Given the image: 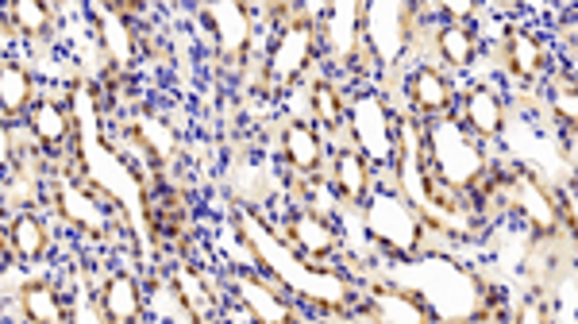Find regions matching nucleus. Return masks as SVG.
<instances>
[{"label":"nucleus","mask_w":578,"mask_h":324,"mask_svg":"<svg viewBox=\"0 0 578 324\" xmlns=\"http://www.w3.org/2000/svg\"><path fill=\"white\" fill-rule=\"evenodd\" d=\"M200 16H205V23L213 28L216 43H221V58L228 66H239L243 55H247L251 47V12L247 4H236V0H224V4H213V0H205V4H197Z\"/></svg>","instance_id":"6e6552de"},{"label":"nucleus","mask_w":578,"mask_h":324,"mask_svg":"<svg viewBox=\"0 0 578 324\" xmlns=\"http://www.w3.org/2000/svg\"><path fill=\"white\" fill-rule=\"evenodd\" d=\"M463 112L479 136L490 139L501 131V101L493 94H486V89H471V94L463 97Z\"/></svg>","instance_id":"5701e85b"},{"label":"nucleus","mask_w":578,"mask_h":324,"mask_svg":"<svg viewBox=\"0 0 578 324\" xmlns=\"http://www.w3.org/2000/svg\"><path fill=\"white\" fill-rule=\"evenodd\" d=\"M556 112H559V120L567 124V128H575V116H578V108H575V94L567 89V94H559L556 97Z\"/></svg>","instance_id":"2f4dec72"},{"label":"nucleus","mask_w":578,"mask_h":324,"mask_svg":"<svg viewBox=\"0 0 578 324\" xmlns=\"http://www.w3.org/2000/svg\"><path fill=\"white\" fill-rule=\"evenodd\" d=\"M409 101H413L421 112H429V116H440V112H448L451 101H455V94H451V86H448V78L443 73H435V70H417L413 73V81H409Z\"/></svg>","instance_id":"2eb2a0df"},{"label":"nucleus","mask_w":578,"mask_h":324,"mask_svg":"<svg viewBox=\"0 0 578 324\" xmlns=\"http://www.w3.org/2000/svg\"><path fill=\"white\" fill-rule=\"evenodd\" d=\"M236 228H239L243 244L251 247V255H255L274 278H282L290 289H297L301 297L324 305V310H343V305H347V282L336 278V274H329V271H308L305 263H301V255L282 244V239L274 236L258 216L239 209Z\"/></svg>","instance_id":"f03ea898"},{"label":"nucleus","mask_w":578,"mask_h":324,"mask_svg":"<svg viewBox=\"0 0 578 324\" xmlns=\"http://www.w3.org/2000/svg\"><path fill=\"white\" fill-rule=\"evenodd\" d=\"M0 101H4V116H20L31 105V78L12 58L0 66Z\"/></svg>","instance_id":"412c9836"},{"label":"nucleus","mask_w":578,"mask_h":324,"mask_svg":"<svg viewBox=\"0 0 578 324\" xmlns=\"http://www.w3.org/2000/svg\"><path fill=\"white\" fill-rule=\"evenodd\" d=\"M174 289H178L189 321H213L216 317V297L208 294V286L200 274H193L189 267H178L174 271Z\"/></svg>","instance_id":"a211bd4d"},{"label":"nucleus","mask_w":578,"mask_h":324,"mask_svg":"<svg viewBox=\"0 0 578 324\" xmlns=\"http://www.w3.org/2000/svg\"><path fill=\"white\" fill-rule=\"evenodd\" d=\"M351 128H355V139L374 163H390L393 151H398V131H393L390 108H385L382 97L366 94L351 105Z\"/></svg>","instance_id":"0eeeda50"},{"label":"nucleus","mask_w":578,"mask_h":324,"mask_svg":"<svg viewBox=\"0 0 578 324\" xmlns=\"http://www.w3.org/2000/svg\"><path fill=\"white\" fill-rule=\"evenodd\" d=\"M8 244L16 247L20 259H43L47 252V224L39 216H16L8 228Z\"/></svg>","instance_id":"4be33fe9"},{"label":"nucleus","mask_w":578,"mask_h":324,"mask_svg":"<svg viewBox=\"0 0 578 324\" xmlns=\"http://www.w3.org/2000/svg\"><path fill=\"white\" fill-rule=\"evenodd\" d=\"M136 136H139V144H144L158 163H170L174 151H178V139H174V131L166 128L158 116H150V112L136 116Z\"/></svg>","instance_id":"b1692460"},{"label":"nucleus","mask_w":578,"mask_h":324,"mask_svg":"<svg viewBox=\"0 0 578 324\" xmlns=\"http://www.w3.org/2000/svg\"><path fill=\"white\" fill-rule=\"evenodd\" d=\"M78 120H81V131H78L81 166H86L89 178L120 205V213L128 216V224L139 232V244H144V252H147L150 247V202H147L144 186L136 181V174L116 159V151H108L105 139L97 136V116H94V101H89V89H78Z\"/></svg>","instance_id":"f257e3e1"},{"label":"nucleus","mask_w":578,"mask_h":324,"mask_svg":"<svg viewBox=\"0 0 578 324\" xmlns=\"http://www.w3.org/2000/svg\"><path fill=\"white\" fill-rule=\"evenodd\" d=\"M31 128H36L39 144L47 147V151H58V144L66 139V131H70V124H66L62 108L50 105V101H39L31 108Z\"/></svg>","instance_id":"393cba45"},{"label":"nucleus","mask_w":578,"mask_h":324,"mask_svg":"<svg viewBox=\"0 0 578 324\" xmlns=\"http://www.w3.org/2000/svg\"><path fill=\"white\" fill-rule=\"evenodd\" d=\"M506 62H509V70H513L517 78L536 81L543 70H548V51H543V43L536 36L513 28L509 31V39H506Z\"/></svg>","instance_id":"f8f14e48"},{"label":"nucleus","mask_w":578,"mask_h":324,"mask_svg":"<svg viewBox=\"0 0 578 324\" xmlns=\"http://www.w3.org/2000/svg\"><path fill=\"white\" fill-rule=\"evenodd\" d=\"M23 313H28L31 321H62V305H58V294L43 282H36V286H23Z\"/></svg>","instance_id":"cd10ccee"},{"label":"nucleus","mask_w":578,"mask_h":324,"mask_svg":"<svg viewBox=\"0 0 578 324\" xmlns=\"http://www.w3.org/2000/svg\"><path fill=\"white\" fill-rule=\"evenodd\" d=\"M282 147H286L290 170L305 174V178L321 174L324 147H321V139H316V131L308 128V124H290V128H286V139H282Z\"/></svg>","instance_id":"ddd939ff"},{"label":"nucleus","mask_w":578,"mask_h":324,"mask_svg":"<svg viewBox=\"0 0 578 324\" xmlns=\"http://www.w3.org/2000/svg\"><path fill=\"white\" fill-rule=\"evenodd\" d=\"M409 278L417 282V294L429 297L432 310L448 321H467L474 313V282L448 263H417L409 267Z\"/></svg>","instance_id":"20e7f679"},{"label":"nucleus","mask_w":578,"mask_h":324,"mask_svg":"<svg viewBox=\"0 0 578 324\" xmlns=\"http://www.w3.org/2000/svg\"><path fill=\"white\" fill-rule=\"evenodd\" d=\"M100 310H105L108 321L124 324V321H139L144 317V297H139V286L131 278H112L100 294Z\"/></svg>","instance_id":"f3484780"},{"label":"nucleus","mask_w":578,"mask_h":324,"mask_svg":"<svg viewBox=\"0 0 578 324\" xmlns=\"http://www.w3.org/2000/svg\"><path fill=\"white\" fill-rule=\"evenodd\" d=\"M308 58H313V23L297 20L282 31L271 58H266V81H297Z\"/></svg>","instance_id":"1a4fd4ad"},{"label":"nucleus","mask_w":578,"mask_h":324,"mask_svg":"<svg viewBox=\"0 0 578 324\" xmlns=\"http://www.w3.org/2000/svg\"><path fill=\"white\" fill-rule=\"evenodd\" d=\"M313 112L321 116V124H329V128H340L343 101H340V94L329 86V81H316V86H313Z\"/></svg>","instance_id":"c756f323"},{"label":"nucleus","mask_w":578,"mask_h":324,"mask_svg":"<svg viewBox=\"0 0 578 324\" xmlns=\"http://www.w3.org/2000/svg\"><path fill=\"white\" fill-rule=\"evenodd\" d=\"M506 189H509V202H513L517 209L529 216L536 228H540V232L556 228V205H551L548 189H543L540 181L532 178V174L513 170V174H509V181H506Z\"/></svg>","instance_id":"9b49d317"},{"label":"nucleus","mask_w":578,"mask_h":324,"mask_svg":"<svg viewBox=\"0 0 578 324\" xmlns=\"http://www.w3.org/2000/svg\"><path fill=\"white\" fill-rule=\"evenodd\" d=\"M359 28H363V4H351V0H340L329 12V39L336 47L340 58H351L359 51Z\"/></svg>","instance_id":"dca6fc26"},{"label":"nucleus","mask_w":578,"mask_h":324,"mask_svg":"<svg viewBox=\"0 0 578 324\" xmlns=\"http://www.w3.org/2000/svg\"><path fill=\"white\" fill-rule=\"evenodd\" d=\"M236 289H239V297L247 302V310L255 313L258 321H271V324L290 321L286 302H278V297H274L271 289H266L258 278H251V274H239V278H236Z\"/></svg>","instance_id":"6ab92c4d"},{"label":"nucleus","mask_w":578,"mask_h":324,"mask_svg":"<svg viewBox=\"0 0 578 324\" xmlns=\"http://www.w3.org/2000/svg\"><path fill=\"white\" fill-rule=\"evenodd\" d=\"M58 194V209H62V216L70 224H78L81 232H89L94 239H108V220H105V209L94 202V197L86 194V189H78L70 181V174H62L55 186Z\"/></svg>","instance_id":"9d476101"},{"label":"nucleus","mask_w":578,"mask_h":324,"mask_svg":"<svg viewBox=\"0 0 578 324\" xmlns=\"http://www.w3.org/2000/svg\"><path fill=\"white\" fill-rule=\"evenodd\" d=\"M290 236H293V244H297L305 255H332L340 247L332 224L324 220V216H313V213H297V216H293V220H290Z\"/></svg>","instance_id":"4468645a"},{"label":"nucleus","mask_w":578,"mask_h":324,"mask_svg":"<svg viewBox=\"0 0 578 324\" xmlns=\"http://www.w3.org/2000/svg\"><path fill=\"white\" fill-rule=\"evenodd\" d=\"M435 47H440L443 62L451 66H471L474 58V36L467 28H459V23H448V28H440V36H435Z\"/></svg>","instance_id":"bb28decb"},{"label":"nucleus","mask_w":578,"mask_h":324,"mask_svg":"<svg viewBox=\"0 0 578 324\" xmlns=\"http://www.w3.org/2000/svg\"><path fill=\"white\" fill-rule=\"evenodd\" d=\"M421 224H424V216L393 194L374 197L371 209H366V228L401 255H413L417 247H421Z\"/></svg>","instance_id":"39448f33"},{"label":"nucleus","mask_w":578,"mask_h":324,"mask_svg":"<svg viewBox=\"0 0 578 324\" xmlns=\"http://www.w3.org/2000/svg\"><path fill=\"white\" fill-rule=\"evenodd\" d=\"M429 151L440 181L459 194H471L486 178V155L467 139V131L455 120H435L429 128Z\"/></svg>","instance_id":"7ed1b4c3"},{"label":"nucleus","mask_w":578,"mask_h":324,"mask_svg":"<svg viewBox=\"0 0 578 324\" xmlns=\"http://www.w3.org/2000/svg\"><path fill=\"white\" fill-rule=\"evenodd\" d=\"M97 23H100V36H105V51L116 58V62H128L131 55V31L128 23L120 20V16L112 12V8L97 4Z\"/></svg>","instance_id":"a878e982"},{"label":"nucleus","mask_w":578,"mask_h":324,"mask_svg":"<svg viewBox=\"0 0 578 324\" xmlns=\"http://www.w3.org/2000/svg\"><path fill=\"white\" fill-rule=\"evenodd\" d=\"M374 305H379L382 321H429V313L405 294H379L374 297Z\"/></svg>","instance_id":"c85d7f7f"},{"label":"nucleus","mask_w":578,"mask_h":324,"mask_svg":"<svg viewBox=\"0 0 578 324\" xmlns=\"http://www.w3.org/2000/svg\"><path fill=\"white\" fill-rule=\"evenodd\" d=\"M409 20H413V8L398 4V0H379V4H366L363 12V28L366 39H371L374 58L390 70V66L401 62L409 43Z\"/></svg>","instance_id":"423d86ee"},{"label":"nucleus","mask_w":578,"mask_h":324,"mask_svg":"<svg viewBox=\"0 0 578 324\" xmlns=\"http://www.w3.org/2000/svg\"><path fill=\"white\" fill-rule=\"evenodd\" d=\"M336 181H340V194L347 197L351 205H363L366 194H371V174H366L363 155L340 151L336 155Z\"/></svg>","instance_id":"aec40b11"},{"label":"nucleus","mask_w":578,"mask_h":324,"mask_svg":"<svg viewBox=\"0 0 578 324\" xmlns=\"http://www.w3.org/2000/svg\"><path fill=\"white\" fill-rule=\"evenodd\" d=\"M8 8H12V20L20 23L28 36H43L47 31V23H50L47 4H36V0H16V4H8Z\"/></svg>","instance_id":"7c9ffc66"}]
</instances>
